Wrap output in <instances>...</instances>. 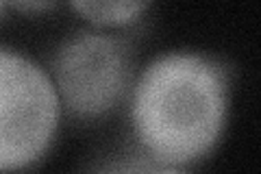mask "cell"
<instances>
[{
  "instance_id": "obj_1",
  "label": "cell",
  "mask_w": 261,
  "mask_h": 174,
  "mask_svg": "<svg viewBox=\"0 0 261 174\" xmlns=\"http://www.w3.org/2000/svg\"><path fill=\"white\" fill-rule=\"evenodd\" d=\"M228 109L231 72L216 57L190 48L152 57L128 94L133 135L163 168H183L214 153Z\"/></svg>"
},
{
  "instance_id": "obj_3",
  "label": "cell",
  "mask_w": 261,
  "mask_h": 174,
  "mask_svg": "<svg viewBox=\"0 0 261 174\" xmlns=\"http://www.w3.org/2000/svg\"><path fill=\"white\" fill-rule=\"evenodd\" d=\"M59 122L61 103L48 70L0 46V174L35 165L55 142Z\"/></svg>"
},
{
  "instance_id": "obj_5",
  "label": "cell",
  "mask_w": 261,
  "mask_h": 174,
  "mask_svg": "<svg viewBox=\"0 0 261 174\" xmlns=\"http://www.w3.org/2000/svg\"><path fill=\"white\" fill-rule=\"evenodd\" d=\"M150 168L148 163H137V161H122V163H113L111 168L105 170V174H148Z\"/></svg>"
},
{
  "instance_id": "obj_6",
  "label": "cell",
  "mask_w": 261,
  "mask_h": 174,
  "mask_svg": "<svg viewBox=\"0 0 261 174\" xmlns=\"http://www.w3.org/2000/svg\"><path fill=\"white\" fill-rule=\"evenodd\" d=\"M7 7H13L18 11H48V9H55V3H44V0H35V3H11Z\"/></svg>"
},
{
  "instance_id": "obj_8",
  "label": "cell",
  "mask_w": 261,
  "mask_h": 174,
  "mask_svg": "<svg viewBox=\"0 0 261 174\" xmlns=\"http://www.w3.org/2000/svg\"><path fill=\"white\" fill-rule=\"evenodd\" d=\"M5 9H7V3H0V18H3V13H5Z\"/></svg>"
},
{
  "instance_id": "obj_2",
  "label": "cell",
  "mask_w": 261,
  "mask_h": 174,
  "mask_svg": "<svg viewBox=\"0 0 261 174\" xmlns=\"http://www.w3.org/2000/svg\"><path fill=\"white\" fill-rule=\"evenodd\" d=\"M48 74L61 111L79 120H98L130 94L133 53L122 37L100 29L74 31L57 44Z\"/></svg>"
},
{
  "instance_id": "obj_4",
  "label": "cell",
  "mask_w": 261,
  "mask_h": 174,
  "mask_svg": "<svg viewBox=\"0 0 261 174\" xmlns=\"http://www.w3.org/2000/svg\"><path fill=\"white\" fill-rule=\"evenodd\" d=\"M81 18L94 24L96 29H107V27H128L142 18L150 9L148 0H118V3H94V0H74L70 3Z\"/></svg>"
},
{
  "instance_id": "obj_7",
  "label": "cell",
  "mask_w": 261,
  "mask_h": 174,
  "mask_svg": "<svg viewBox=\"0 0 261 174\" xmlns=\"http://www.w3.org/2000/svg\"><path fill=\"white\" fill-rule=\"evenodd\" d=\"M148 174H187L185 170H181V168H154V170H150Z\"/></svg>"
}]
</instances>
